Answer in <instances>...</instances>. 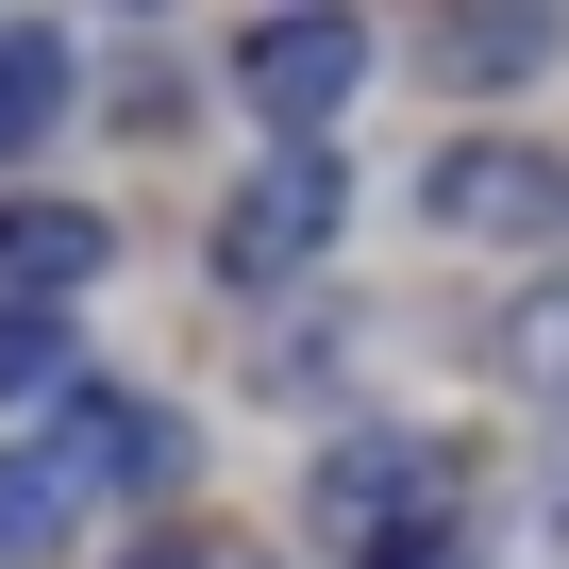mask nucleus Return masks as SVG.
<instances>
[{
    "label": "nucleus",
    "instance_id": "1a4fd4ad",
    "mask_svg": "<svg viewBox=\"0 0 569 569\" xmlns=\"http://www.w3.org/2000/svg\"><path fill=\"white\" fill-rule=\"evenodd\" d=\"M51 118H68V34H34V18H18V34H0V151L51 134Z\"/></svg>",
    "mask_w": 569,
    "mask_h": 569
},
{
    "label": "nucleus",
    "instance_id": "20e7f679",
    "mask_svg": "<svg viewBox=\"0 0 569 569\" xmlns=\"http://www.w3.org/2000/svg\"><path fill=\"white\" fill-rule=\"evenodd\" d=\"M419 519H452V452H436V436H352V452L319 469V536L386 552V536H419Z\"/></svg>",
    "mask_w": 569,
    "mask_h": 569
},
{
    "label": "nucleus",
    "instance_id": "6e6552de",
    "mask_svg": "<svg viewBox=\"0 0 569 569\" xmlns=\"http://www.w3.org/2000/svg\"><path fill=\"white\" fill-rule=\"evenodd\" d=\"M0 402H34V419H68V402H84V352H68V319H51V302H0Z\"/></svg>",
    "mask_w": 569,
    "mask_h": 569
},
{
    "label": "nucleus",
    "instance_id": "9d476101",
    "mask_svg": "<svg viewBox=\"0 0 569 569\" xmlns=\"http://www.w3.org/2000/svg\"><path fill=\"white\" fill-rule=\"evenodd\" d=\"M502 386H569V302H552V284H536V302H502Z\"/></svg>",
    "mask_w": 569,
    "mask_h": 569
},
{
    "label": "nucleus",
    "instance_id": "f8f14e48",
    "mask_svg": "<svg viewBox=\"0 0 569 569\" xmlns=\"http://www.w3.org/2000/svg\"><path fill=\"white\" fill-rule=\"evenodd\" d=\"M118 569H201V552H184V536H151V552H118Z\"/></svg>",
    "mask_w": 569,
    "mask_h": 569
},
{
    "label": "nucleus",
    "instance_id": "7ed1b4c3",
    "mask_svg": "<svg viewBox=\"0 0 569 569\" xmlns=\"http://www.w3.org/2000/svg\"><path fill=\"white\" fill-rule=\"evenodd\" d=\"M352 84H369V34H352V18H319V0H302V18H251V34H234V101H251L268 134H319Z\"/></svg>",
    "mask_w": 569,
    "mask_h": 569
},
{
    "label": "nucleus",
    "instance_id": "9b49d317",
    "mask_svg": "<svg viewBox=\"0 0 569 569\" xmlns=\"http://www.w3.org/2000/svg\"><path fill=\"white\" fill-rule=\"evenodd\" d=\"M369 569H486V552H469V519H419V536H386Z\"/></svg>",
    "mask_w": 569,
    "mask_h": 569
},
{
    "label": "nucleus",
    "instance_id": "f03ea898",
    "mask_svg": "<svg viewBox=\"0 0 569 569\" xmlns=\"http://www.w3.org/2000/svg\"><path fill=\"white\" fill-rule=\"evenodd\" d=\"M336 201H352V184H336V134H284V151H268V168L218 201V268H234V284H284V268H319Z\"/></svg>",
    "mask_w": 569,
    "mask_h": 569
},
{
    "label": "nucleus",
    "instance_id": "39448f33",
    "mask_svg": "<svg viewBox=\"0 0 569 569\" xmlns=\"http://www.w3.org/2000/svg\"><path fill=\"white\" fill-rule=\"evenodd\" d=\"M101 502H118V486H101V469H84V452L34 419L18 452H0V569H51V552H84V519H101Z\"/></svg>",
    "mask_w": 569,
    "mask_h": 569
},
{
    "label": "nucleus",
    "instance_id": "423d86ee",
    "mask_svg": "<svg viewBox=\"0 0 569 569\" xmlns=\"http://www.w3.org/2000/svg\"><path fill=\"white\" fill-rule=\"evenodd\" d=\"M118 268V234H101V201H51V184H18L0 201V302H84V284Z\"/></svg>",
    "mask_w": 569,
    "mask_h": 569
},
{
    "label": "nucleus",
    "instance_id": "0eeeda50",
    "mask_svg": "<svg viewBox=\"0 0 569 569\" xmlns=\"http://www.w3.org/2000/svg\"><path fill=\"white\" fill-rule=\"evenodd\" d=\"M552 51H569V0H486V18H436V34H419L436 84H519V68H552Z\"/></svg>",
    "mask_w": 569,
    "mask_h": 569
},
{
    "label": "nucleus",
    "instance_id": "f257e3e1",
    "mask_svg": "<svg viewBox=\"0 0 569 569\" xmlns=\"http://www.w3.org/2000/svg\"><path fill=\"white\" fill-rule=\"evenodd\" d=\"M419 218H436V234H519V251H552V218H569V151H552V134H469V151L419 168Z\"/></svg>",
    "mask_w": 569,
    "mask_h": 569
}]
</instances>
